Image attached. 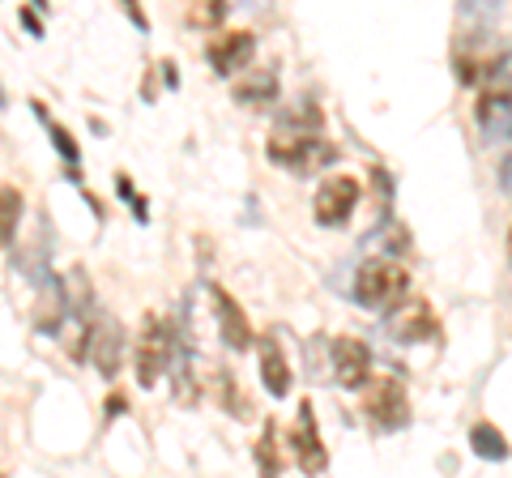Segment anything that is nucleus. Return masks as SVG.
<instances>
[{"mask_svg":"<svg viewBox=\"0 0 512 478\" xmlns=\"http://www.w3.org/2000/svg\"><path fill=\"white\" fill-rule=\"evenodd\" d=\"M406 291H410V274L389 257L367 261V265H359V274H355V299L363 308H372V312H389Z\"/></svg>","mask_w":512,"mask_h":478,"instance_id":"f257e3e1","label":"nucleus"},{"mask_svg":"<svg viewBox=\"0 0 512 478\" xmlns=\"http://www.w3.org/2000/svg\"><path fill=\"white\" fill-rule=\"evenodd\" d=\"M269 158H274L278 167H291V171H299V175H312V171H320L325 163H333L338 158V150L333 146H325L320 137H312V133H291V141L286 137H274L269 141Z\"/></svg>","mask_w":512,"mask_h":478,"instance_id":"f03ea898","label":"nucleus"},{"mask_svg":"<svg viewBox=\"0 0 512 478\" xmlns=\"http://www.w3.org/2000/svg\"><path fill=\"white\" fill-rule=\"evenodd\" d=\"M167 359H171V333L154 312H146V321H141V338H137V385L154 389V380L163 376Z\"/></svg>","mask_w":512,"mask_h":478,"instance_id":"7ed1b4c3","label":"nucleus"},{"mask_svg":"<svg viewBox=\"0 0 512 478\" xmlns=\"http://www.w3.org/2000/svg\"><path fill=\"white\" fill-rule=\"evenodd\" d=\"M359 205V180L355 175H325L316 188V222L320 227H346Z\"/></svg>","mask_w":512,"mask_h":478,"instance_id":"20e7f679","label":"nucleus"},{"mask_svg":"<svg viewBox=\"0 0 512 478\" xmlns=\"http://www.w3.org/2000/svg\"><path fill=\"white\" fill-rule=\"evenodd\" d=\"M291 457L299 461L303 474H320V470H325V461H329L325 440H320V432H316V410H312V402H299V423H295V432H291Z\"/></svg>","mask_w":512,"mask_h":478,"instance_id":"39448f33","label":"nucleus"},{"mask_svg":"<svg viewBox=\"0 0 512 478\" xmlns=\"http://www.w3.org/2000/svg\"><path fill=\"white\" fill-rule=\"evenodd\" d=\"M333 376L342 389H363L372 380V346L359 338H338L333 342Z\"/></svg>","mask_w":512,"mask_h":478,"instance_id":"423d86ee","label":"nucleus"},{"mask_svg":"<svg viewBox=\"0 0 512 478\" xmlns=\"http://www.w3.org/2000/svg\"><path fill=\"white\" fill-rule=\"evenodd\" d=\"M384 329H389L393 342L419 346V342H427L431 333H436V316H431L427 299H410V304H402V308L389 316V321H384Z\"/></svg>","mask_w":512,"mask_h":478,"instance_id":"0eeeda50","label":"nucleus"},{"mask_svg":"<svg viewBox=\"0 0 512 478\" xmlns=\"http://www.w3.org/2000/svg\"><path fill=\"white\" fill-rule=\"evenodd\" d=\"M478 129L487 141H512V86H491L474 107Z\"/></svg>","mask_w":512,"mask_h":478,"instance_id":"6e6552de","label":"nucleus"},{"mask_svg":"<svg viewBox=\"0 0 512 478\" xmlns=\"http://www.w3.org/2000/svg\"><path fill=\"white\" fill-rule=\"evenodd\" d=\"M367 414H372V423L384 427V432H402L410 423V402H406V389L397 385V380H380L367 397Z\"/></svg>","mask_w":512,"mask_h":478,"instance_id":"1a4fd4ad","label":"nucleus"},{"mask_svg":"<svg viewBox=\"0 0 512 478\" xmlns=\"http://www.w3.org/2000/svg\"><path fill=\"white\" fill-rule=\"evenodd\" d=\"M120 359H124V329L111 321V316H103V321H94V329H90V363L107 380H116Z\"/></svg>","mask_w":512,"mask_h":478,"instance_id":"9d476101","label":"nucleus"},{"mask_svg":"<svg viewBox=\"0 0 512 478\" xmlns=\"http://www.w3.org/2000/svg\"><path fill=\"white\" fill-rule=\"evenodd\" d=\"M205 56H210L214 73L231 77L239 69H248V60L256 56V35H248V30H231V35H222V39H214L210 47H205Z\"/></svg>","mask_w":512,"mask_h":478,"instance_id":"9b49d317","label":"nucleus"},{"mask_svg":"<svg viewBox=\"0 0 512 478\" xmlns=\"http://www.w3.org/2000/svg\"><path fill=\"white\" fill-rule=\"evenodd\" d=\"M214 316H218L222 346H231V350H248L252 346L248 316H244V308H239V299L231 291H222V286H214Z\"/></svg>","mask_w":512,"mask_h":478,"instance_id":"f8f14e48","label":"nucleus"},{"mask_svg":"<svg viewBox=\"0 0 512 478\" xmlns=\"http://www.w3.org/2000/svg\"><path fill=\"white\" fill-rule=\"evenodd\" d=\"M261 380H265L269 397H286V393H291V368H286L278 342H261Z\"/></svg>","mask_w":512,"mask_h":478,"instance_id":"ddd939ff","label":"nucleus"},{"mask_svg":"<svg viewBox=\"0 0 512 478\" xmlns=\"http://www.w3.org/2000/svg\"><path fill=\"white\" fill-rule=\"evenodd\" d=\"M274 99H278V73L274 69H261V73H252L248 82L235 86V103L239 107H269Z\"/></svg>","mask_w":512,"mask_h":478,"instance_id":"4468645a","label":"nucleus"},{"mask_svg":"<svg viewBox=\"0 0 512 478\" xmlns=\"http://www.w3.org/2000/svg\"><path fill=\"white\" fill-rule=\"evenodd\" d=\"M22 210L26 201L13 184H0V248L13 244V235H18V222H22Z\"/></svg>","mask_w":512,"mask_h":478,"instance_id":"2eb2a0df","label":"nucleus"},{"mask_svg":"<svg viewBox=\"0 0 512 478\" xmlns=\"http://www.w3.org/2000/svg\"><path fill=\"white\" fill-rule=\"evenodd\" d=\"M470 449L483 457V461H504L508 457V440L495 423H474L470 427Z\"/></svg>","mask_w":512,"mask_h":478,"instance_id":"dca6fc26","label":"nucleus"},{"mask_svg":"<svg viewBox=\"0 0 512 478\" xmlns=\"http://www.w3.org/2000/svg\"><path fill=\"white\" fill-rule=\"evenodd\" d=\"M278 427L274 423H265V432H261V444H256V461H261V478H278L282 474V461H278Z\"/></svg>","mask_w":512,"mask_h":478,"instance_id":"f3484780","label":"nucleus"},{"mask_svg":"<svg viewBox=\"0 0 512 478\" xmlns=\"http://www.w3.org/2000/svg\"><path fill=\"white\" fill-rule=\"evenodd\" d=\"M30 107H35L39 111V120L47 124V133H52V141H56V150H60V158H64V163H77V141H73V133L69 129H64V124H56V120H47V111H43V103H30Z\"/></svg>","mask_w":512,"mask_h":478,"instance_id":"a211bd4d","label":"nucleus"},{"mask_svg":"<svg viewBox=\"0 0 512 478\" xmlns=\"http://www.w3.org/2000/svg\"><path fill=\"white\" fill-rule=\"evenodd\" d=\"M188 26H222L227 22V5L222 0H197V5H188Z\"/></svg>","mask_w":512,"mask_h":478,"instance_id":"6ab92c4d","label":"nucleus"},{"mask_svg":"<svg viewBox=\"0 0 512 478\" xmlns=\"http://www.w3.org/2000/svg\"><path fill=\"white\" fill-rule=\"evenodd\" d=\"M282 129H320V111L312 107V103H303V107H291V111H282Z\"/></svg>","mask_w":512,"mask_h":478,"instance_id":"aec40b11","label":"nucleus"},{"mask_svg":"<svg viewBox=\"0 0 512 478\" xmlns=\"http://www.w3.org/2000/svg\"><path fill=\"white\" fill-rule=\"evenodd\" d=\"M495 180H500V188H504V193L512 197V150L500 158V171H495Z\"/></svg>","mask_w":512,"mask_h":478,"instance_id":"412c9836","label":"nucleus"},{"mask_svg":"<svg viewBox=\"0 0 512 478\" xmlns=\"http://www.w3.org/2000/svg\"><path fill=\"white\" fill-rule=\"evenodd\" d=\"M18 18H22V26L30 30V35H43V26H39V18H35V9H18Z\"/></svg>","mask_w":512,"mask_h":478,"instance_id":"4be33fe9","label":"nucleus"},{"mask_svg":"<svg viewBox=\"0 0 512 478\" xmlns=\"http://www.w3.org/2000/svg\"><path fill=\"white\" fill-rule=\"evenodd\" d=\"M124 410H128V397L124 393H111L107 397V414H124Z\"/></svg>","mask_w":512,"mask_h":478,"instance_id":"5701e85b","label":"nucleus"},{"mask_svg":"<svg viewBox=\"0 0 512 478\" xmlns=\"http://www.w3.org/2000/svg\"><path fill=\"white\" fill-rule=\"evenodd\" d=\"M508 261H512V231H508Z\"/></svg>","mask_w":512,"mask_h":478,"instance_id":"b1692460","label":"nucleus"},{"mask_svg":"<svg viewBox=\"0 0 512 478\" xmlns=\"http://www.w3.org/2000/svg\"><path fill=\"white\" fill-rule=\"evenodd\" d=\"M0 478H5V474H0Z\"/></svg>","mask_w":512,"mask_h":478,"instance_id":"393cba45","label":"nucleus"}]
</instances>
